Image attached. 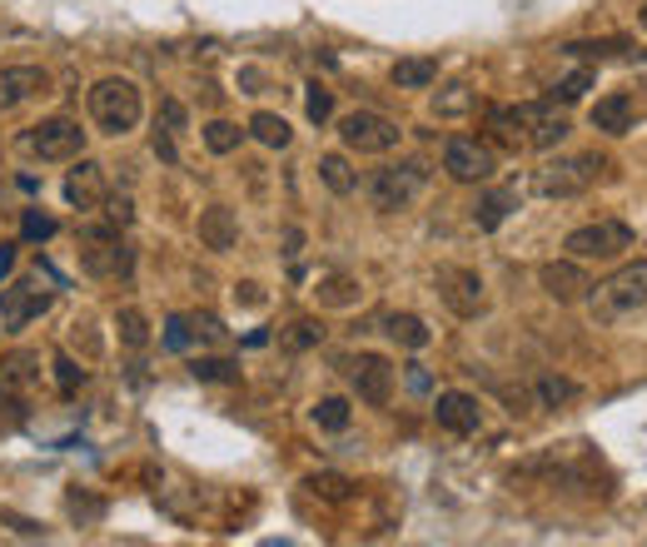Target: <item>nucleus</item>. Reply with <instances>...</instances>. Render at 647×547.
I'll list each match as a JSON object with an SVG mask.
<instances>
[{"label": "nucleus", "instance_id": "obj_5", "mask_svg": "<svg viewBox=\"0 0 647 547\" xmlns=\"http://www.w3.org/2000/svg\"><path fill=\"white\" fill-rule=\"evenodd\" d=\"M423 185H429V169H423L419 159H404V165L374 169L364 189H369V199H374L379 214H399V209H409L413 199L423 195Z\"/></svg>", "mask_w": 647, "mask_h": 547}, {"label": "nucleus", "instance_id": "obj_38", "mask_svg": "<svg viewBox=\"0 0 647 547\" xmlns=\"http://www.w3.org/2000/svg\"><path fill=\"white\" fill-rule=\"evenodd\" d=\"M324 339V324L320 319H300V324H290V334H284V349H314V343Z\"/></svg>", "mask_w": 647, "mask_h": 547}, {"label": "nucleus", "instance_id": "obj_21", "mask_svg": "<svg viewBox=\"0 0 647 547\" xmlns=\"http://www.w3.org/2000/svg\"><path fill=\"white\" fill-rule=\"evenodd\" d=\"M384 334H389V343H399L409 353H423L433 343V329L419 314H384Z\"/></svg>", "mask_w": 647, "mask_h": 547}, {"label": "nucleus", "instance_id": "obj_6", "mask_svg": "<svg viewBox=\"0 0 647 547\" xmlns=\"http://www.w3.org/2000/svg\"><path fill=\"white\" fill-rule=\"evenodd\" d=\"M433 289H439V304L449 309L453 319H483L488 314V284L479 270H463V264H443L433 274Z\"/></svg>", "mask_w": 647, "mask_h": 547}, {"label": "nucleus", "instance_id": "obj_33", "mask_svg": "<svg viewBox=\"0 0 647 547\" xmlns=\"http://www.w3.org/2000/svg\"><path fill=\"white\" fill-rule=\"evenodd\" d=\"M20 234H26V244H46L60 234V219L46 209H20Z\"/></svg>", "mask_w": 647, "mask_h": 547}, {"label": "nucleus", "instance_id": "obj_35", "mask_svg": "<svg viewBox=\"0 0 647 547\" xmlns=\"http://www.w3.org/2000/svg\"><path fill=\"white\" fill-rule=\"evenodd\" d=\"M189 373H195L199 383H239V363L235 359H215V353H209V359H195V363H189Z\"/></svg>", "mask_w": 647, "mask_h": 547}, {"label": "nucleus", "instance_id": "obj_48", "mask_svg": "<svg viewBox=\"0 0 647 547\" xmlns=\"http://www.w3.org/2000/svg\"><path fill=\"white\" fill-rule=\"evenodd\" d=\"M16 260H20L16 244H0V284H6V279L16 274Z\"/></svg>", "mask_w": 647, "mask_h": 547}, {"label": "nucleus", "instance_id": "obj_40", "mask_svg": "<svg viewBox=\"0 0 647 547\" xmlns=\"http://www.w3.org/2000/svg\"><path fill=\"white\" fill-rule=\"evenodd\" d=\"M304 115H310L314 125H324L329 115H334V90H324V85L314 80V85H310V95H304Z\"/></svg>", "mask_w": 647, "mask_h": 547}, {"label": "nucleus", "instance_id": "obj_10", "mask_svg": "<svg viewBox=\"0 0 647 547\" xmlns=\"http://www.w3.org/2000/svg\"><path fill=\"white\" fill-rule=\"evenodd\" d=\"M493 169H498L493 145H483V139H473V135L443 139V175H449L453 185H488Z\"/></svg>", "mask_w": 647, "mask_h": 547}, {"label": "nucleus", "instance_id": "obj_12", "mask_svg": "<svg viewBox=\"0 0 647 547\" xmlns=\"http://www.w3.org/2000/svg\"><path fill=\"white\" fill-rule=\"evenodd\" d=\"M538 289H543L553 304H582L588 299V289H592V279H588V264H578V260H548V264H538Z\"/></svg>", "mask_w": 647, "mask_h": 547}, {"label": "nucleus", "instance_id": "obj_22", "mask_svg": "<svg viewBox=\"0 0 647 547\" xmlns=\"http://www.w3.org/2000/svg\"><path fill=\"white\" fill-rule=\"evenodd\" d=\"M389 80H394L399 90H429V85L439 80V60L433 56H404V60H394Z\"/></svg>", "mask_w": 647, "mask_h": 547}, {"label": "nucleus", "instance_id": "obj_41", "mask_svg": "<svg viewBox=\"0 0 647 547\" xmlns=\"http://www.w3.org/2000/svg\"><path fill=\"white\" fill-rule=\"evenodd\" d=\"M56 383H60V393H76L85 383V369L70 359V353H56Z\"/></svg>", "mask_w": 647, "mask_h": 547}, {"label": "nucleus", "instance_id": "obj_32", "mask_svg": "<svg viewBox=\"0 0 647 547\" xmlns=\"http://www.w3.org/2000/svg\"><path fill=\"white\" fill-rule=\"evenodd\" d=\"M304 488H310L314 498H324V502H349V498H354V482H349L344 473H310V478H304Z\"/></svg>", "mask_w": 647, "mask_h": 547}, {"label": "nucleus", "instance_id": "obj_19", "mask_svg": "<svg viewBox=\"0 0 647 547\" xmlns=\"http://www.w3.org/2000/svg\"><path fill=\"white\" fill-rule=\"evenodd\" d=\"M46 309H50V294H40V289H30V284H6V289H0V324H6V329H20L26 319L46 314Z\"/></svg>", "mask_w": 647, "mask_h": 547}, {"label": "nucleus", "instance_id": "obj_29", "mask_svg": "<svg viewBox=\"0 0 647 547\" xmlns=\"http://www.w3.org/2000/svg\"><path fill=\"white\" fill-rule=\"evenodd\" d=\"M115 334H120V349L140 353V349H150V319L140 309H120L115 314Z\"/></svg>", "mask_w": 647, "mask_h": 547}, {"label": "nucleus", "instance_id": "obj_45", "mask_svg": "<svg viewBox=\"0 0 647 547\" xmlns=\"http://www.w3.org/2000/svg\"><path fill=\"white\" fill-rule=\"evenodd\" d=\"M235 304H244V309H259V304H264V289L254 284V279H244V284H235Z\"/></svg>", "mask_w": 647, "mask_h": 547}, {"label": "nucleus", "instance_id": "obj_3", "mask_svg": "<svg viewBox=\"0 0 647 547\" xmlns=\"http://www.w3.org/2000/svg\"><path fill=\"white\" fill-rule=\"evenodd\" d=\"M602 169H608V159L598 149H588V155H558L533 169V195L538 199H578L598 185Z\"/></svg>", "mask_w": 647, "mask_h": 547}, {"label": "nucleus", "instance_id": "obj_37", "mask_svg": "<svg viewBox=\"0 0 647 547\" xmlns=\"http://www.w3.org/2000/svg\"><path fill=\"white\" fill-rule=\"evenodd\" d=\"M189 343H195V324H189V314H169L165 319V349L169 353H189Z\"/></svg>", "mask_w": 647, "mask_h": 547}, {"label": "nucleus", "instance_id": "obj_43", "mask_svg": "<svg viewBox=\"0 0 647 547\" xmlns=\"http://www.w3.org/2000/svg\"><path fill=\"white\" fill-rule=\"evenodd\" d=\"M160 125H165L169 135H179V130H185V125H189L185 105H179V100H160Z\"/></svg>", "mask_w": 647, "mask_h": 547}, {"label": "nucleus", "instance_id": "obj_2", "mask_svg": "<svg viewBox=\"0 0 647 547\" xmlns=\"http://www.w3.org/2000/svg\"><path fill=\"white\" fill-rule=\"evenodd\" d=\"M90 120L100 125V135H130L135 125L145 120V95L135 80L125 75H105V80L90 85Z\"/></svg>", "mask_w": 647, "mask_h": 547}, {"label": "nucleus", "instance_id": "obj_16", "mask_svg": "<svg viewBox=\"0 0 647 547\" xmlns=\"http://www.w3.org/2000/svg\"><path fill=\"white\" fill-rule=\"evenodd\" d=\"M633 120H638V110H633V95H623V90H612V95H602V100H592V110H588V125L598 135H608V139L633 135Z\"/></svg>", "mask_w": 647, "mask_h": 547}, {"label": "nucleus", "instance_id": "obj_36", "mask_svg": "<svg viewBox=\"0 0 647 547\" xmlns=\"http://www.w3.org/2000/svg\"><path fill=\"white\" fill-rule=\"evenodd\" d=\"M592 80H598V75H592L588 66H582V70H572V75H568V80H558V85H553V90H548V100H553V105H578V100H582V95H588V90H592Z\"/></svg>", "mask_w": 647, "mask_h": 547}, {"label": "nucleus", "instance_id": "obj_13", "mask_svg": "<svg viewBox=\"0 0 647 547\" xmlns=\"http://www.w3.org/2000/svg\"><path fill=\"white\" fill-rule=\"evenodd\" d=\"M433 423H439L443 433H453V438H473L483 428V403L473 399V393H463V389H449V393L433 399Z\"/></svg>", "mask_w": 647, "mask_h": 547}, {"label": "nucleus", "instance_id": "obj_1", "mask_svg": "<svg viewBox=\"0 0 647 547\" xmlns=\"http://www.w3.org/2000/svg\"><path fill=\"white\" fill-rule=\"evenodd\" d=\"M588 314L598 319L602 329H612V324H623V319H633V314H643L647 309V260H628V264H618L608 279H598V284L588 289Z\"/></svg>", "mask_w": 647, "mask_h": 547}, {"label": "nucleus", "instance_id": "obj_8", "mask_svg": "<svg viewBox=\"0 0 647 547\" xmlns=\"http://www.w3.org/2000/svg\"><path fill=\"white\" fill-rule=\"evenodd\" d=\"M339 139H344V149H354V155H389V149H399V120H389V115L379 110H349L344 120H339Z\"/></svg>", "mask_w": 647, "mask_h": 547}, {"label": "nucleus", "instance_id": "obj_20", "mask_svg": "<svg viewBox=\"0 0 647 547\" xmlns=\"http://www.w3.org/2000/svg\"><path fill=\"white\" fill-rule=\"evenodd\" d=\"M513 209H518V189H513V185H503V189H483L479 205H473V229L493 234L498 224H503Z\"/></svg>", "mask_w": 647, "mask_h": 547}, {"label": "nucleus", "instance_id": "obj_11", "mask_svg": "<svg viewBox=\"0 0 647 547\" xmlns=\"http://www.w3.org/2000/svg\"><path fill=\"white\" fill-rule=\"evenodd\" d=\"M20 145L30 149V155H40V159H76L85 155V130H80V120H70V115H50V120H40L36 130H30Z\"/></svg>", "mask_w": 647, "mask_h": 547}, {"label": "nucleus", "instance_id": "obj_15", "mask_svg": "<svg viewBox=\"0 0 647 547\" xmlns=\"http://www.w3.org/2000/svg\"><path fill=\"white\" fill-rule=\"evenodd\" d=\"M46 90H50L46 66H0V115L20 110V105H30Z\"/></svg>", "mask_w": 647, "mask_h": 547}, {"label": "nucleus", "instance_id": "obj_25", "mask_svg": "<svg viewBox=\"0 0 647 547\" xmlns=\"http://www.w3.org/2000/svg\"><path fill=\"white\" fill-rule=\"evenodd\" d=\"M314 294H320L324 309H354L364 289H359L354 274H320V289H314Z\"/></svg>", "mask_w": 647, "mask_h": 547}, {"label": "nucleus", "instance_id": "obj_17", "mask_svg": "<svg viewBox=\"0 0 647 547\" xmlns=\"http://www.w3.org/2000/svg\"><path fill=\"white\" fill-rule=\"evenodd\" d=\"M195 234H199V244H205L209 254H229V250L239 244V219H235V209H229V205H209L205 214H199Z\"/></svg>", "mask_w": 647, "mask_h": 547}, {"label": "nucleus", "instance_id": "obj_47", "mask_svg": "<svg viewBox=\"0 0 647 547\" xmlns=\"http://www.w3.org/2000/svg\"><path fill=\"white\" fill-rule=\"evenodd\" d=\"M105 214H110V224H130L135 219V209H130V199H105Z\"/></svg>", "mask_w": 647, "mask_h": 547}, {"label": "nucleus", "instance_id": "obj_50", "mask_svg": "<svg viewBox=\"0 0 647 547\" xmlns=\"http://www.w3.org/2000/svg\"><path fill=\"white\" fill-rule=\"evenodd\" d=\"M409 389H413V393H423V389H429V373H423L419 363H409Z\"/></svg>", "mask_w": 647, "mask_h": 547}, {"label": "nucleus", "instance_id": "obj_52", "mask_svg": "<svg viewBox=\"0 0 647 547\" xmlns=\"http://www.w3.org/2000/svg\"><path fill=\"white\" fill-rule=\"evenodd\" d=\"M638 26H643V30H647V6H643V10H638Z\"/></svg>", "mask_w": 647, "mask_h": 547}, {"label": "nucleus", "instance_id": "obj_27", "mask_svg": "<svg viewBox=\"0 0 647 547\" xmlns=\"http://www.w3.org/2000/svg\"><path fill=\"white\" fill-rule=\"evenodd\" d=\"M320 179H324L329 195H339V199L354 195V189H359V169L349 165L344 155H320Z\"/></svg>", "mask_w": 647, "mask_h": 547}, {"label": "nucleus", "instance_id": "obj_7", "mask_svg": "<svg viewBox=\"0 0 647 547\" xmlns=\"http://www.w3.org/2000/svg\"><path fill=\"white\" fill-rule=\"evenodd\" d=\"M339 369H344L354 399L369 403V409H384L394 399V363L384 353H349V359H339Z\"/></svg>", "mask_w": 647, "mask_h": 547}, {"label": "nucleus", "instance_id": "obj_28", "mask_svg": "<svg viewBox=\"0 0 647 547\" xmlns=\"http://www.w3.org/2000/svg\"><path fill=\"white\" fill-rule=\"evenodd\" d=\"M249 135L259 139L264 149H290V139H294L290 120H284V115H274V110H259V115H249Z\"/></svg>", "mask_w": 647, "mask_h": 547}, {"label": "nucleus", "instance_id": "obj_31", "mask_svg": "<svg viewBox=\"0 0 647 547\" xmlns=\"http://www.w3.org/2000/svg\"><path fill=\"white\" fill-rule=\"evenodd\" d=\"M314 428H324V433H344L349 423H354V409H349V399H339V393H329V399H320L310 409Z\"/></svg>", "mask_w": 647, "mask_h": 547}, {"label": "nucleus", "instance_id": "obj_4", "mask_svg": "<svg viewBox=\"0 0 647 547\" xmlns=\"http://www.w3.org/2000/svg\"><path fill=\"white\" fill-rule=\"evenodd\" d=\"M638 244V229L628 219H598V224H582L563 240L568 260L578 264H618L623 254Z\"/></svg>", "mask_w": 647, "mask_h": 547}, {"label": "nucleus", "instance_id": "obj_14", "mask_svg": "<svg viewBox=\"0 0 647 547\" xmlns=\"http://www.w3.org/2000/svg\"><path fill=\"white\" fill-rule=\"evenodd\" d=\"M538 110H543V100L533 105H493L488 110V135H493L498 149H523L528 145V130H533Z\"/></svg>", "mask_w": 647, "mask_h": 547}, {"label": "nucleus", "instance_id": "obj_42", "mask_svg": "<svg viewBox=\"0 0 647 547\" xmlns=\"http://www.w3.org/2000/svg\"><path fill=\"white\" fill-rule=\"evenodd\" d=\"M70 518H80V522H95V518H100V512H105V502L100 498H80V492H70Z\"/></svg>", "mask_w": 647, "mask_h": 547}, {"label": "nucleus", "instance_id": "obj_46", "mask_svg": "<svg viewBox=\"0 0 647 547\" xmlns=\"http://www.w3.org/2000/svg\"><path fill=\"white\" fill-rule=\"evenodd\" d=\"M189 324H195V334H199V339H225V324H219L215 314H195Z\"/></svg>", "mask_w": 647, "mask_h": 547}, {"label": "nucleus", "instance_id": "obj_9", "mask_svg": "<svg viewBox=\"0 0 647 547\" xmlns=\"http://www.w3.org/2000/svg\"><path fill=\"white\" fill-rule=\"evenodd\" d=\"M130 250L120 244V224H110V229H100V224H90V229H80V270L95 274V279H120L130 274Z\"/></svg>", "mask_w": 647, "mask_h": 547}, {"label": "nucleus", "instance_id": "obj_51", "mask_svg": "<svg viewBox=\"0 0 647 547\" xmlns=\"http://www.w3.org/2000/svg\"><path fill=\"white\" fill-rule=\"evenodd\" d=\"M284 244H290V250H284V254H290V260H294V254L304 250V234H300V229H290V234H284Z\"/></svg>", "mask_w": 647, "mask_h": 547}, {"label": "nucleus", "instance_id": "obj_39", "mask_svg": "<svg viewBox=\"0 0 647 547\" xmlns=\"http://www.w3.org/2000/svg\"><path fill=\"white\" fill-rule=\"evenodd\" d=\"M36 353H10L6 359V373H0V379L6 383H16V389H26V383H36Z\"/></svg>", "mask_w": 647, "mask_h": 547}, {"label": "nucleus", "instance_id": "obj_34", "mask_svg": "<svg viewBox=\"0 0 647 547\" xmlns=\"http://www.w3.org/2000/svg\"><path fill=\"white\" fill-rule=\"evenodd\" d=\"M239 139H244V130L235 120H209L205 125V149H209V155H235Z\"/></svg>", "mask_w": 647, "mask_h": 547}, {"label": "nucleus", "instance_id": "obj_44", "mask_svg": "<svg viewBox=\"0 0 647 547\" xmlns=\"http://www.w3.org/2000/svg\"><path fill=\"white\" fill-rule=\"evenodd\" d=\"M150 149L165 159V165H179V149H175V135L165 130V125H155V135H150Z\"/></svg>", "mask_w": 647, "mask_h": 547}, {"label": "nucleus", "instance_id": "obj_26", "mask_svg": "<svg viewBox=\"0 0 647 547\" xmlns=\"http://www.w3.org/2000/svg\"><path fill=\"white\" fill-rule=\"evenodd\" d=\"M533 393H538V409H553V413L582 399V389L572 379H563V373H543V379L533 383Z\"/></svg>", "mask_w": 647, "mask_h": 547}, {"label": "nucleus", "instance_id": "obj_24", "mask_svg": "<svg viewBox=\"0 0 647 547\" xmlns=\"http://www.w3.org/2000/svg\"><path fill=\"white\" fill-rule=\"evenodd\" d=\"M473 105H479V95H473V85H443V90H433V115L439 120H463V115H473Z\"/></svg>", "mask_w": 647, "mask_h": 547}, {"label": "nucleus", "instance_id": "obj_30", "mask_svg": "<svg viewBox=\"0 0 647 547\" xmlns=\"http://www.w3.org/2000/svg\"><path fill=\"white\" fill-rule=\"evenodd\" d=\"M628 40L623 36H608V40H568L563 46V56L572 60H618V56H628Z\"/></svg>", "mask_w": 647, "mask_h": 547}, {"label": "nucleus", "instance_id": "obj_49", "mask_svg": "<svg viewBox=\"0 0 647 547\" xmlns=\"http://www.w3.org/2000/svg\"><path fill=\"white\" fill-rule=\"evenodd\" d=\"M239 90L244 95H259L264 90V70H239Z\"/></svg>", "mask_w": 647, "mask_h": 547}, {"label": "nucleus", "instance_id": "obj_23", "mask_svg": "<svg viewBox=\"0 0 647 547\" xmlns=\"http://www.w3.org/2000/svg\"><path fill=\"white\" fill-rule=\"evenodd\" d=\"M563 139H568V115H558V105L543 100L533 130H528V145H533V149H553V145H563Z\"/></svg>", "mask_w": 647, "mask_h": 547}, {"label": "nucleus", "instance_id": "obj_18", "mask_svg": "<svg viewBox=\"0 0 647 547\" xmlns=\"http://www.w3.org/2000/svg\"><path fill=\"white\" fill-rule=\"evenodd\" d=\"M66 199H70L76 209L105 205V165H95V159L76 155V169L66 175Z\"/></svg>", "mask_w": 647, "mask_h": 547}]
</instances>
